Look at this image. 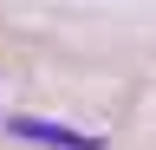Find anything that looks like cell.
Instances as JSON below:
<instances>
[{"instance_id": "cell-1", "label": "cell", "mask_w": 156, "mask_h": 150, "mask_svg": "<svg viewBox=\"0 0 156 150\" xmlns=\"http://www.w3.org/2000/svg\"><path fill=\"white\" fill-rule=\"evenodd\" d=\"M13 137L58 144V150H104V137H85V130H58V124H39V118H13Z\"/></svg>"}]
</instances>
